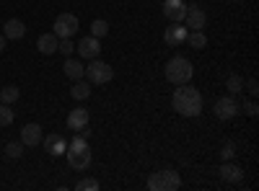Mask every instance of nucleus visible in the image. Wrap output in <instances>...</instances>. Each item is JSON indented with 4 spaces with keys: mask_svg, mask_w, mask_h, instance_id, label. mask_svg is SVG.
I'll use <instances>...</instances> for the list:
<instances>
[{
    "mask_svg": "<svg viewBox=\"0 0 259 191\" xmlns=\"http://www.w3.org/2000/svg\"><path fill=\"white\" fill-rule=\"evenodd\" d=\"M171 106H174V111L182 114V116H200L202 114V96L200 91L189 86V83H182V86H177L174 96H171Z\"/></svg>",
    "mask_w": 259,
    "mask_h": 191,
    "instance_id": "obj_1",
    "label": "nucleus"
},
{
    "mask_svg": "<svg viewBox=\"0 0 259 191\" xmlns=\"http://www.w3.org/2000/svg\"><path fill=\"white\" fill-rule=\"evenodd\" d=\"M65 155H68L70 168H75V171H85V168L91 165V145H89V140L75 132V137L68 142Z\"/></svg>",
    "mask_w": 259,
    "mask_h": 191,
    "instance_id": "obj_2",
    "label": "nucleus"
},
{
    "mask_svg": "<svg viewBox=\"0 0 259 191\" xmlns=\"http://www.w3.org/2000/svg\"><path fill=\"white\" fill-rule=\"evenodd\" d=\"M163 75L168 83H174V86H182V83H189L192 75H194V68L187 57H171L163 68Z\"/></svg>",
    "mask_w": 259,
    "mask_h": 191,
    "instance_id": "obj_3",
    "label": "nucleus"
},
{
    "mask_svg": "<svg viewBox=\"0 0 259 191\" xmlns=\"http://www.w3.org/2000/svg\"><path fill=\"white\" fill-rule=\"evenodd\" d=\"M182 186V176L171 168H163V171H156L150 173L148 178V188L150 191H177Z\"/></svg>",
    "mask_w": 259,
    "mask_h": 191,
    "instance_id": "obj_4",
    "label": "nucleus"
},
{
    "mask_svg": "<svg viewBox=\"0 0 259 191\" xmlns=\"http://www.w3.org/2000/svg\"><path fill=\"white\" fill-rule=\"evenodd\" d=\"M85 78H89L91 86H104V83H109L114 78V70H112L109 62H101L96 57V59H91V65L85 68Z\"/></svg>",
    "mask_w": 259,
    "mask_h": 191,
    "instance_id": "obj_5",
    "label": "nucleus"
},
{
    "mask_svg": "<svg viewBox=\"0 0 259 191\" xmlns=\"http://www.w3.org/2000/svg\"><path fill=\"white\" fill-rule=\"evenodd\" d=\"M55 34H57V39H73L78 34V16L60 13L55 18Z\"/></svg>",
    "mask_w": 259,
    "mask_h": 191,
    "instance_id": "obj_6",
    "label": "nucleus"
},
{
    "mask_svg": "<svg viewBox=\"0 0 259 191\" xmlns=\"http://www.w3.org/2000/svg\"><path fill=\"white\" fill-rule=\"evenodd\" d=\"M239 109H241V106H239V101H236L233 96H223V98H218V101H215V116H218V119H223V121H228V119H233L236 114H239Z\"/></svg>",
    "mask_w": 259,
    "mask_h": 191,
    "instance_id": "obj_7",
    "label": "nucleus"
},
{
    "mask_svg": "<svg viewBox=\"0 0 259 191\" xmlns=\"http://www.w3.org/2000/svg\"><path fill=\"white\" fill-rule=\"evenodd\" d=\"M205 24H207V16H205V11L197 6V3H192V6H187V16H184V26L189 29V31H202L205 29Z\"/></svg>",
    "mask_w": 259,
    "mask_h": 191,
    "instance_id": "obj_8",
    "label": "nucleus"
},
{
    "mask_svg": "<svg viewBox=\"0 0 259 191\" xmlns=\"http://www.w3.org/2000/svg\"><path fill=\"white\" fill-rule=\"evenodd\" d=\"M163 16L171 21V24H182L187 16V3L184 0H163Z\"/></svg>",
    "mask_w": 259,
    "mask_h": 191,
    "instance_id": "obj_9",
    "label": "nucleus"
},
{
    "mask_svg": "<svg viewBox=\"0 0 259 191\" xmlns=\"http://www.w3.org/2000/svg\"><path fill=\"white\" fill-rule=\"evenodd\" d=\"M41 145H45V150L50 153V155H65V150H68V140H65L62 135H57V132H50V135H45L41 137Z\"/></svg>",
    "mask_w": 259,
    "mask_h": 191,
    "instance_id": "obj_10",
    "label": "nucleus"
},
{
    "mask_svg": "<svg viewBox=\"0 0 259 191\" xmlns=\"http://www.w3.org/2000/svg\"><path fill=\"white\" fill-rule=\"evenodd\" d=\"M187 34H189L187 26H182V24H171V26L163 31V41H166L168 47H182L184 41H187Z\"/></svg>",
    "mask_w": 259,
    "mask_h": 191,
    "instance_id": "obj_11",
    "label": "nucleus"
},
{
    "mask_svg": "<svg viewBox=\"0 0 259 191\" xmlns=\"http://www.w3.org/2000/svg\"><path fill=\"white\" fill-rule=\"evenodd\" d=\"M75 49H78V57H83V59H96L99 52H101V44H99L96 36H85V39L78 41Z\"/></svg>",
    "mask_w": 259,
    "mask_h": 191,
    "instance_id": "obj_12",
    "label": "nucleus"
},
{
    "mask_svg": "<svg viewBox=\"0 0 259 191\" xmlns=\"http://www.w3.org/2000/svg\"><path fill=\"white\" fill-rule=\"evenodd\" d=\"M89 109H73L70 114H68V130H73V132H80L83 126H89Z\"/></svg>",
    "mask_w": 259,
    "mask_h": 191,
    "instance_id": "obj_13",
    "label": "nucleus"
},
{
    "mask_svg": "<svg viewBox=\"0 0 259 191\" xmlns=\"http://www.w3.org/2000/svg\"><path fill=\"white\" fill-rule=\"evenodd\" d=\"M41 126L39 124H26L24 130H21V142H24L26 147H36L39 142H41Z\"/></svg>",
    "mask_w": 259,
    "mask_h": 191,
    "instance_id": "obj_14",
    "label": "nucleus"
},
{
    "mask_svg": "<svg viewBox=\"0 0 259 191\" xmlns=\"http://www.w3.org/2000/svg\"><path fill=\"white\" fill-rule=\"evenodd\" d=\"M57 47H60V39H57L55 31H52V34H41V36L36 39V49H39L41 54H55Z\"/></svg>",
    "mask_w": 259,
    "mask_h": 191,
    "instance_id": "obj_15",
    "label": "nucleus"
},
{
    "mask_svg": "<svg viewBox=\"0 0 259 191\" xmlns=\"http://www.w3.org/2000/svg\"><path fill=\"white\" fill-rule=\"evenodd\" d=\"M218 173H221V178H223V181H228V183H239V181L244 178V171H241V165H236V163H228V160H226V163L221 165V171H218Z\"/></svg>",
    "mask_w": 259,
    "mask_h": 191,
    "instance_id": "obj_16",
    "label": "nucleus"
},
{
    "mask_svg": "<svg viewBox=\"0 0 259 191\" xmlns=\"http://www.w3.org/2000/svg\"><path fill=\"white\" fill-rule=\"evenodd\" d=\"M24 34H26L24 21H18V18H11V21H6V26H3V36H6V39H21Z\"/></svg>",
    "mask_w": 259,
    "mask_h": 191,
    "instance_id": "obj_17",
    "label": "nucleus"
},
{
    "mask_svg": "<svg viewBox=\"0 0 259 191\" xmlns=\"http://www.w3.org/2000/svg\"><path fill=\"white\" fill-rule=\"evenodd\" d=\"M62 70H65V75H68L70 80H80V78L85 75V68L80 65L78 59H73V57H68V59H65V65H62Z\"/></svg>",
    "mask_w": 259,
    "mask_h": 191,
    "instance_id": "obj_18",
    "label": "nucleus"
},
{
    "mask_svg": "<svg viewBox=\"0 0 259 191\" xmlns=\"http://www.w3.org/2000/svg\"><path fill=\"white\" fill-rule=\"evenodd\" d=\"M70 96H73L75 101H85V98L91 96V83H85L83 78H80V80H75V86L70 88Z\"/></svg>",
    "mask_w": 259,
    "mask_h": 191,
    "instance_id": "obj_19",
    "label": "nucleus"
},
{
    "mask_svg": "<svg viewBox=\"0 0 259 191\" xmlns=\"http://www.w3.org/2000/svg\"><path fill=\"white\" fill-rule=\"evenodd\" d=\"M226 88L231 91V96L241 93V91H244V78H241L239 73H231V75H226Z\"/></svg>",
    "mask_w": 259,
    "mask_h": 191,
    "instance_id": "obj_20",
    "label": "nucleus"
},
{
    "mask_svg": "<svg viewBox=\"0 0 259 191\" xmlns=\"http://www.w3.org/2000/svg\"><path fill=\"white\" fill-rule=\"evenodd\" d=\"M187 44L194 47V49H205V47H207L205 31H189V34H187Z\"/></svg>",
    "mask_w": 259,
    "mask_h": 191,
    "instance_id": "obj_21",
    "label": "nucleus"
},
{
    "mask_svg": "<svg viewBox=\"0 0 259 191\" xmlns=\"http://www.w3.org/2000/svg\"><path fill=\"white\" fill-rule=\"evenodd\" d=\"M18 96H21V91L16 88V86H6L3 91H0V103H16L18 101Z\"/></svg>",
    "mask_w": 259,
    "mask_h": 191,
    "instance_id": "obj_22",
    "label": "nucleus"
},
{
    "mask_svg": "<svg viewBox=\"0 0 259 191\" xmlns=\"http://www.w3.org/2000/svg\"><path fill=\"white\" fill-rule=\"evenodd\" d=\"M106 34H109V21H104V18H96L94 24H91V36L101 39V36H106Z\"/></svg>",
    "mask_w": 259,
    "mask_h": 191,
    "instance_id": "obj_23",
    "label": "nucleus"
},
{
    "mask_svg": "<svg viewBox=\"0 0 259 191\" xmlns=\"http://www.w3.org/2000/svg\"><path fill=\"white\" fill-rule=\"evenodd\" d=\"M6 155L13 158V160H18L21 155H24V142H8L6 145Z\"/></svg>",
    "mask_w": 259,
    "mask_h": 191,
    "instance_id": "obj_24",
    "label": "nucleus"
},
{
    "mask_svg": "<svg viewBox=\"0 0 259 191\" xmlns=\"http://www.w3.org/2000/svg\"><path fill=\"white\" fill-rule=\"evenodd\" d=\"M75 188H78V191H99V181H96V178H80V181L75 183Z\"/></svg>",
    "mask_w": 259,
    "mask_h": 191,
    "instance_id": "obj_25",
    "label": "nucleus"
},
{
    "mask_svg": "<svg viewBox=\"0 0 259 191\" xmlns=\"http://www.w3.org/2000/svg\"><path fill=\"white\" fill-rule=\"evenodd\" d=\"M13 121V111L8 103H0V126H8Z\"/></svg>",
    "mask_w": 259,
    "mask_h": 191,
    "instance_id": "obj_26",
    "label": "nucleus"
},
{
    "mask_svg": "<svg viewBox=\"0 0 259 191\" xmlns=\"http://www.w3.org/2000/svg\"><path fill=\"white\" fill-rule=\"evenodd\" d=\"M57 52H60V54H65V57H70V54L75 52V44H73L70 39H60V47H57Z\"/></svg>",
    "mask_w": 259,
    "mask_h": 191,
    "instance_id": "obj_27",
    "label": "nucleus"
},
{
    "mask_svg": "<svg viewBox=\"0 0 259 191\" xmlns=\"http://www.w3.org/2000/svg\"><path fill=\"white\" fill-rule=\"evenodd\" d=\"M239 111H244L246 116L254 119V116L259 114V106H256V101H246V103H244V109H239Z\"/></svg>",
    "mask_w": 259,
    "mask_h": 191,
    "instance_id": "obj_28",
    "label": "nucleus"
},
{
    "mask_svg": "<svg viewBox=\"0 0 259 191\" xmlns=\"http://www.w3.org/2000/svg\"><path fill=\"white\" fill-rule=\"evenodd\" d=\"M233 155H236V147H233V142H226V145L221 147V158H223V160H231Z\"/></svg>",
    "mask_w": 259,
    "mask_h": 191,
    "instance_id": "obj_29",
    "label": "nucleus"
},
{
    "mask_svg": "<svg viewBox=\"0 0 259 191\" xmlns=\"http://www.w3.org/2000/svg\"><path fill=\"white\" fill-rule=\"evenodd\" d=\"M246 88H249V93H251V96H256V93H259V86H256V78H249V83H246Z\"/></svg>",
    "mask_w": 259,
    "mask_h": 191,
    "instance_id": "obj_30",
    "label": "nucleus"
},
{
    "mask_svg": "<svg viewBox=\"0 0 259 191\" xmlns=\"http://www.w3.org/2000/svg\"><path fill=\"white\" fill-rule=\"evenodd\" d=\"M6 41H8V39H6L3 34H0V52H6Z\"/></svg>",
    "mask_w": 259,
    "mask_h": 191,
    "instance_id": "obj_31",
    "label": "nucleus"
},
{
    "mask_svg": "<svg viewBox=\"0 0 259 191\" xmlns=\"http://www.w3.org/2000/svg\"><path fill=\"white\" fill-rule=\"evenodd\" d=\"M241 3H244V0H241Z\"/></svg>",
    "mask_w": 259,
    "mask_h": 191,
    "instance_id": "obj_32",
    "label": "nucleus"
}]
</instances>
